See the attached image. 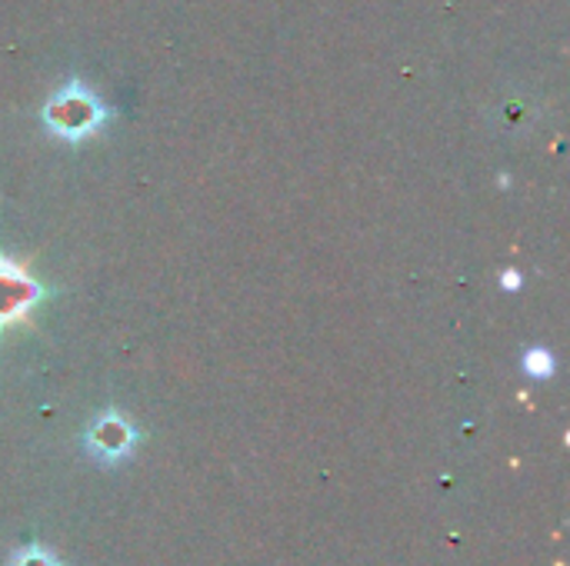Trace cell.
Wrapping results in <instances>:
<instances>
[{
  "mask_svg": "<svg viewBox=\"0 0 570 566\" xmlns=\"http://www.w3.org/2000/svg\"><path fill=\"white\" fill-rule=\"evenodd\" d=\"M10 566H60V564H57L47 550H37V547H33V550H23L20 557H13Z\"/></svg>",
  "mask_w": 570,
  "mask_h": 566,
  "instance_id": "cell-5",
  "label": "cell"
},
{
  "mask_svg": "<svg viewBox=\"0 0 570 566\" xmlns=\"http://www.w3.org/2000/svg\"><path fill=\"white\" fill-rule=\"evenodd\" d=\"M504 287H508V290L521 287V277H518V274H504Z\"/></svg>",
  "mask_w": 570,
  "mask_h": 566,
  "instance_id": "cell-6",
  "label": "cell"
},
{
  "mask_svg": "<svg viewBox=\"0 0 570 566\" xmlns=\"http://www.w3.org/2000/svg\"><path fill=\"white\" fill-rule=\"evenodd\" d=\"M87 444H90V450H94L97 457H104V460H117V457H124V454L134 447V427H130L124 417L107 414V417L90 430Z\"/></svg>",
  "mask_w": 570,
  "mask_h": 566,
  "instance_id": "cell-3",
  "label": "cell"
},
{
  "mask_svg": "<svg viewBox=\"0 0 570 566\" xmlns=\"http://www.w3.org/2000/svg\"><path fill=\"white\" fill-rule=\"evenodd\" d=\"M37 284L10 260H0V327L17 324L37 304Z\"/></svg>",
  "mask_w": 570,
  "mask_h": 566,
  "instance_id": "cell-1",
  "label": "cell"
},
{
  "mask_svg": "<svg viewBox=\"0 0 570 566\" xmlns=\"http://www.w3.org/2000/svg\"><path fill=\"white\" fill-rule=\"evenodd\" d=\"M524 367H528V374H531V377H551L554 360H551V354H548V350H531V354L524 357Z\"/></svg>",
  "mask_w": 570,
  "mask_h": 566,
  "instance_id": "cell-4",
  "label": "cell"
},
{
  "mask_svg": "<svg viewBox=\"0 0 570 566\" xmlns=\"http://www.w3.org/2000/svg\"><path fill=\"white\" fill-rule=\"evenodd\" d=\"M47 120L57 133L77 140L83 133H90L100 120V107L94 103V97H57L47 110Z\"/></svg>",
  "mask_w": 570,
  "mask_h": 566,
  "instance_id": "cell-2",
  "label": "cell"
}]
</instances>
